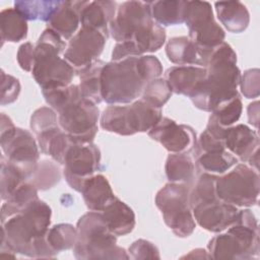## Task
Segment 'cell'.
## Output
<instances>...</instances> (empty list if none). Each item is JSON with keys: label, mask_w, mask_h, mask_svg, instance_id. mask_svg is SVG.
I'll return each instance as SVG.
<instances>
[{"label": "cell", "mask_w": 260, "mask_h": 260, "mask_svg": "<svg viewBox=\"0 0 260 260\" xmlns=\"http://www.w3.org/2000/svg\"><path fill=\"white\" fill-rule=\"evenodd\" d=\"M51 214L50 206L38 199L22 211L1 220V250L32 258L56 256L46 240Z\"/></svg>", "instance_id": "cell-1"}, {"label": "cell", "mask_w": 260, "mask_h": 260, "mask_svg": "<svg viewBox=\"0 0 260 260\" xmlns=\"http://www.w3.org/2000/svg\"><path fill=\"white\" fill-rule=\"evenodd\" d=\"M205 69L204 80L190 99L196 108L212 112L218 105L239 95L241 71L237 67L236 52L223 42L212 50Z\"/></svg>", "instance_id": "cell-2"}, {"label": "cell", "mask_w": 260, "mask_h": 260, "mask_svg": "<svg viewBox=\"0 0 260 260\" xmlns=\"http://www.w3.org/2000/svg\"><path fill=\"white\" fill-rule=\"evenodd\" d=\"M66 44L51 28H46L35 46V63L31 74L42 90L64 87L71 84L76 72L59 55L65 52Z\"/></svg>", "instance_id": "cell-3"}, {"label": "cell", "mask_w": 260, "mask_h": 260, "mask_svg": "<svg viewBox=\"0 0 260 260\" xmlns=\"http://www.w3.org/2000/svg\"><path fill=\"white\" fill-rule=\"evenodd\" d=\"M207 249L214 259H253L259 256V231L250 209L239 210L236 221L225 234L213 237Z\"/></svg>", "instance_id": "cell-4"}, {"label": "cell", "mask_w": 260, "mask_h": 260, "mask_svg": "<svg viewBox=\"0 0 260 260\" xmlns=\"http://www.w3.org/2000/svg\"><path fill=\"white\" fill-rule=\"evenodd\" d=\"M77 239L73 255L77 259H128L126 251L117 246L116 236L98 211L83 214L76 224Z\"/></svg>", "instance_id": "cell-5"}, {"label": "cell", "mask_w": 260, "mask_h": 260, "mask_svg": "<svg viewBox=\"0 0 260 260\" xmlns=\"http://www.w3.org/2000/svg\"><path fill=\"white\" fill-rule=\"evenodd\" d=\"M138 57L111 61L104 65L101 74L103 102L110 105H126L141 95L147 81L139 71Z\"/></svg>", "instance_id": "cell-6"}, {"label": "cell", "mask_w": 260, "mask_h": 260, "mask_svg": "<svg viewBox=\"0 0 260 260\" xmlns=\"http://www.w3.org/2000/svg\"><path fill=\"white\" fill-rule=\"evenodd\" d=\"M161 109L153 108L141 99L129 106H109L101 117V127L119 135L148 132L160 119Z\"/></svg>", "instance_id": "cell-7"}, {"label": "cell", "mask_w": 260, "mask_h": 260, "mask_svg": "<svg viewBox=\"0 0 260 260\" xmlns=\"http://www.w3.org/2000/svg\"><path fill=\"white\" fill-rule=\"evenodd\" d=\"M1 148L4 157L27 180L31 178L39 165L40 152L32 135L17 128L5 114H1Z\"/></svg>", "instance_id": "cell-8"}, {"label": "cell", "mask_w": 260, "mask_h": 260, "mask_svg": "<svg viewBox=\"0 0 260 260\" xmlns=\"http://www.w3.org/2000/svg\"><path fill=\"white\" fill-rule=\"evenodd\" d=\"M189 192L187 185L168 183L155 196V205L160 210L165 223L180 238L191 236L196 226L189 203Z\"/></svg>", "instance_id": "cell-9"}, {"label": "cell", "mask_w": 260, "mask_h": 260, "mask_svg": "<svg viewBox=\"0 0 260 260\" xmlns=\"http://www.w3.org/2000/svg\"><path fill=\"white\" fill-rule=\"evenodd\" d=\"M259 190L258 171L245 164H239L228 174L217 176L215 182L218 199L240 207H250L257 204Z\"/></svg>", "instance_id": "cell-10"}, {"label": "cell", "mask_w": 260, "mask_h": 260, "mask_svg": "<svg viewBox=\"0 0 260 260\" xmlns=\"http://www.w3.org/2000/svg\"><path fill=\"white\" fill-rule=\"evenodd\" d=\"M60 128L73 140L92 142L98 133L99 108L79 92L58 112Z\"/></svg>", "instance_id": "cell-11"}, {"label": "cell", "mask_w": 260, "mask_h": 260, "mask_svg": "<svg viewBox=\"0 0 260 260\" xmlns=\"http://www.w3.org/2000/svg\"><path fill=\"white\" fill-rule=\"evenodd\" d=\"M184 22L189 28L188 38L203 50L212 51L224 41V30L215 21L208 2L187 1Z\"/></svg>", "instance_id": "cell-12"}, {"label": "cell", "mask_w": 260, "mask_h": 260, "mask_svg": "<svg viewBox=\"0 0 260 260\" xmlns=\"http://www.w3.org/2000/svg\"><path fill=\"white\" fill-rule=\"evenodd\" d=\"M62 165L66 182L72 189L80 192L83 182L100 169L101 151L92 142L73 140L64 155Z\"/></svg>", "instance_id": "cell-13"}, {"label": "cell", "mask_w": 260, "mask_h": 260, "mask_svg": "<svg viewBox=\"0 0 260 260\" xmlns=\"http://www.w3.org/2000/svg\"><path fill=\"white\" fill-rule=\"evenodd\" d=\"M107 40L108 37L99 30L81 27L69 40L64 59L79 74L99 60Z\"/></svg>", "instance_id": "cell-14"}, {"label": "cell", "mask_w": 260, "mask_h": 260, "mask_svg": "<svg viewBox=\"0 0 260 260\" xmlns=\"http://www.w3.org/2000/svg\"><path fill=\"white\" fill-rule=\"evenodd\" d=\"M151 19L149 2L126 1L117 8L109 24V34L117 43L128 42L139 27Z\"/></svg>", "instance_id": "cell-15"}, {"label": "cell", "mask_w": 260, "mask_h": 260, "mask_svg": "<svg viewBox=\"0 0 260 260\" xmlns=\"http://www.w3.org/2000/svg\"><path fill=\"white\" fill-rule=\"evenodd\" d=\"M148 136L160 143L171 153H188L194 149L197 141L192 127L177 124L167 117H161L148 131Z\"/></svg>", "instance_id": "cell-16"}, {"label": "cell", "mask_w": 260, "mask_h": 260, "mask_svg": "<svg viewBox=\"0 0 260 260\" xmlns=\"http://www.w3.org/2000/svg\"><path fill=\"white\" fill-rule=\"evenodd\" d=\"M192 213L201 228L212 233H220L236 221L239 209L235 205L217 200L193 208Z\"/></svg>", "instance_id": "cell-17"}, {"label": "cell", "mask_w": 260, "mask_h": 260, "mask_svg": "<svg viewBox=\"0 0 260 260\" xmlns=\"http://www.w3.org/2000/svg\"><path fill=\"white\" fill-rule=\"evenodd\" d=\"M222 141L225 149L243 162L259 150L257 133L244 124L225 127Z\"/></svg>", "instance_id": "cell-18"}, {"label": "cell", "mask_w": 260, "mask_h": 260, "mask_svg": "<svg viewBox=\"0 0 260 260\" xmlns=\"http://www.w3.org/2000/svg\"><path fill=\"white\" fill-rule=\"evenodd\" d=\"M211 52L201 49L188 37L172 38L166 46L168 59L178 66L199 65L200 67H205Z\"/></svg>", "instance_id": "cell-19"}, {"label": "cell", "mask_w": 260, "mask_h": 260, "mask_svg": "<svg viewBox=\"0 0 260 260\" xmlns=\"http://www.w3.org/2000/svg\"><path fill=\"white\" fill-rule=\"evenodd\" d=\"M206 76L205 67L182 65L173 66L165 73L172 92L191 98L199 88Z\"/></svg>", "instance_id": "cell-20"}, {"label": "cell", "mask_w": 260, "mask_h": 260, "mask_svg": "<svg viewBox=\"0 0 260 260\" xmlns=\"http://www.w3.org/2000/svg\"><path fill=\"white\" fill-rule=\"evenodd\" d=\"M116 6L114 1H84L80 10L81 27L95 29L109 37V24L115 17Z\"/></svg>", "instance_id": "cell-21"}, {"label": "cell", "mask_w": 260, "mask_h": 260, "mask_svg": "<svg viewBox=\"0 0 260 260\" xmlns=\"http://www.w3.org/2000/svg\"><path fill=\"white\" fill-rule=\"evenodd\" d=\"M84 1H62L60 7L48 21V28L62 39L70 40L80 23V10Z\"/></svg>", "instance_id": "cell-22"}, {"label": "cell", "mask_w": 260, "mask_h": 260, "mask_svg": "<svg viewBox=\"0 0 260 260\" xmlns=\"http://www.w3.org/2000/svg\"><path fill=\"white\" fill-rule=\"evenodd\" d=\"M80 193L90 211L102 212L116 198L109 181L101 174L87 178Z\"/></svg>", "instance_id": "cell-23"}, {"label": "cell", "mask_w": 260, "mask_h": 260, "mask_svg": "<svg viewBox=\"0 0 260 260\" xmlns=\"http://www.w3.org/2000/svg\"><path fill=\"white\" fill-rule=\"evenodd\" d=\"M101 213L109 230L115 236H125L135 226L133 210L117 197Z\"/></svg>", "instance_id": "cell-24"}, {"label": "cell", "mask_w": 260, "mask_h": 260, "mask_svg": "<svg viewBox=\"0 0 260 260\" xmlns=\"http://www.w3.org/2000/svg\"><path fill=\"white\" fill-rule=\"evenodd\" d=\"M217 17L221 24L231 32L244 31L250 22L247 7L240 1H220L214 3Z\"/></svg>", "instance_id": "cell-25"}, {"label": "cell", "mask_w": 260, "mask_h": 260, "mask_svg": "<svg viewBox=\"0 0 260 260\" xmlns=\"http://www.w3.org/2000/svg\"><path fill=\"white\" fill-rule=\"evenodd\" d=\"M152 19L159 25H175L184 22L187 1L162 0L149 2Z\"/></svg>", "instance_id": "cell-26"}, {"label": "cell", "mask_w": 260, "mask_h": 260, "mask_svg": "<svg viewBox=\"0 0 260 260\" xmlns=\"http://www.w3.org/2000/svg\"><path fill=\"white\" fill-rule=\"evenodd\" d=\"M0 28L2 45L17 43L27 36V20L15 8H7L0 13Z\"/></svg>", "instance_id": "cell-27"}, {"label": "cell", "mask_w": 260, "mask_h": 260, "mask_svg": "<svg viewBox=\"0 0 260 260\" xmlns=\"http://www.w3.org/2000/svg\"><path fill=\"white\" fill-rule=\"evenodd\" d=\"M196 167L201 173L223 174L238 162V159L226 149L212 150L198 154Z\"/></svg>", "instance_id": "cell-28"}, {"label": "cell", "mask_w": 260, "mask_h": 260, "mask_svg": "<svg viewBox=\"0 0 260 260\" xmlns=\"http://www.w3.org/2000/svg\"><path fill=\"white\" fill-rule=\"evenodd\" d=\"M165 171L170 183L187 185L194 179L195 166L187 153H171L167 157Z\"/></svg>", "instance_id": "cell-29"}, {"label": "cell", "mask_w": 260, "mask_h": 260, "mask_svg": "<svg viewBox=\"0 0 260 260\" xmlns=\"http://www.w3.org/2000/svg\"><path fill=\"white\" fill-rule=\"evenodd\" d=\"M106 63L102 60H96L89 67L79 73V89L82 96L93 104L103 102L101 90V74Z\"/></svg>", "instance_id": "cell-30"}, {"label": "cell", "mask_w": 260, "mask_h": 260, "mask_svg": "<svg viewBox=\"0 0 260 260\" xmlns=\"http://www.w3.org/2000/svg\"><path fill=\"white\" fill-rule=\"evenodd\" d=\"M38 199V189L36 186L29 181L24 182L2 205L1 220L22 211L25 207Z\"/></svg>", "instance_id": "cell-31"}, {"label": "cell", "mask_w": 260, "mask_h": 260, "mask_svg": "<svg viewBox=\"0 0 260 260\" xmlns=\"http://www.w3.org/2000/svg\"><path fill=\"white\" fill-rule=\"evenodd\" d=\"M216 178V175L201 173L194 187L189 192V203L191 210L197 206L219 200L215 191Z\"/></svg>", "instance_id": "cell-32"}, {"label": "cell", "mask_w": 260, "mask_h": 260, "mask_svg": "<svg viewBox=\"0 0 260 260\" xmlns=\"http://www.w3.org/2000/svg\"><path fill=\"white\" fill-rule=\"evenodd\" d=\"M62 1H15L14 8L26 20L48 22L60 7Z\"/></svg>", "instance_id": "cell-33"}, {"label": "cell", "mask_w": 260, "mask_h": 260, "mask_svg": "<svg viewBox=\"0 0 260 260\" xmlns=\"http://www.w3.org/2000/svg\"><path fill=\"white\" fill-rule=\"evenodd\" d=\"M77 239V231L70 223H59L48 230L46 240L51 249L58 254L63 250L74 247Z\"/></svg>", "instance_id": "cell-34"}, {"label": "cell", "mask_w": 260, "mask_h": 260, "mask_svg": "<svg viewBox=\"0 0 260 260\" xmlns=\"http://www.w3.org/2000/svg\"><path fill=\"white\" fill-rule=\"evenodd\" d=\"M28 181L15 167L1 156V198L6 201L24 183Z\"/></svg>", "instance_id": "cell-35"}, {"label": "cell", "mask_w": 260, "mask_h": 260, "mask_svg": "<svg viewBox=\"0 0 260 260\" xmlns=\"http://www.w3.org/2000/svg\"><path fill=\"white\" fill-rule=\"evenodd\" d=\"M172 93L167 80L165 78H156L145 85L141 93V100L153 108L161 109L170 100Z\"/></svg>", "instance_id": "cell-36"}, {"label": "cell", "mask_w": 260, "mask_h": 260, "mask_svg": "<svg viewBox=\"0 0 260 260\" xmlns=\"http://www.w3.org/2000/svg\"><path fill=\"white\" fill-rule=\"evenodd\" d=\"M243 105L240 94L218 105L211 112V117L222 127H230L236 123L242 114Z\"/></svg>", "instance_id": "cell-37"}, {"label": "cell", "mask_w": 260, "mask_h": 260, "mask_svg": "<svg viewBox=\"0 0 260 260\" xmlns=\"http://www.w3.org/2000/svg\"><path fill=\"white\" fill-rule=\"evenodd\" d=\"M61 179L59 168L52 161L43 160L39 162L36 172L28 180L38 190H48L55 186Z\"/></svg>", "instance_id": "cell-38"}, {"label": "cell", "mask_w": 260, "mask_h": 260, "mask_svg": "<svg viewBox=\"0 0 260 260\" xmlns=\"http://www.w3.org/2000/svg\"><path fill=\"white\" fill-rule=\"evenodd\" d=\"M56 112L49 107H42L34 112L30 118V129L36 136L56 128L59 126L57 123Z\"/></svg>", "instance_id": "cell-39"}, {"label": "cell", "mask_w": 260, "mask_h": 260, "mask_svg": "<svg viewBox=\"0 0 260 260\" xmlns=\"http://www.w3.org/2000/svg\"><path fill=\"white\" fill-rule=\"evenodd\" d=\"M137 65L143 78L148 82L159 78L162 73L160 61L152 55H142L137 59Z\"/></svg>", "instance_id": "cell-40"}, {"label": "cell", "mask_w": 260, "mask_h": 260, "mask_svg": "<svg viewBox=\"0 0 260 260\" xmlns=\"http://www.w3.org/2000/svg\"><path fill=\"white\" fill-rule=\"evenodd\" d=\"M259 69H248L241 75L240 85L241 91L247 99H255L259 96V88H260V76Z\"/></svg>", "instance_id": "cell-41"}, {"label": "cell", "mask_w": 260, "mask_h": 260, "mask_svg": "<svg viewBox=\"0 0 260 260\" xmlns=\"http://www.w3.org/2000/svg\"><path fill=\"white\" fill-rule=\"evenodd\" d=\"M130 257L132 259H159L158 249L149 241L137 240L129 247Z\"/></svg>", "instance_id": "cell-42"}, {"label": "cell", "mask_w": 260, "mask_h": 260, "mask_svg": "<svg viewBox=\"0 0 260 260\" xmlns=\"http://www.w3.org/2000/svg\"><path fill=\"white\" fill-rule=\"evenodd\" d=\"M2 78V94L1 105H7L15 102L20 92L19 80L9 74H6L3 70L1 71Z\"/></svg>", "instance_id": "cell-43"}, {"label": "cell", "mask_w": 260, "mask_h": 260, "mask_svg": "<svg viewBox=\"0 0 260 260\" xmlns=\"http://www.w3.org/2000/svg\"><path fill=\"white\" fill-rule=\"evenodd\" d=\"M17 62L24 71H31L35 63V46L26 42L22 44L17 51Z\"/></svg>", "instance_id": "cell-44"}, {"label": "cell", "mask_w": 260, "mask_h": 260, "mask_svg": "<svg viewBox=\"0 0 260 260\" xmlns=\"http://www.w3.org/2000/svg\"><path fill=\"white\" fill-rule=\"evenodd\" d=\"M248 120L249 123L258 128L259 122V103L258 101L252 103L248 107Z\"/></svg>", "instance_id": "cell-45"}]
</instances>
